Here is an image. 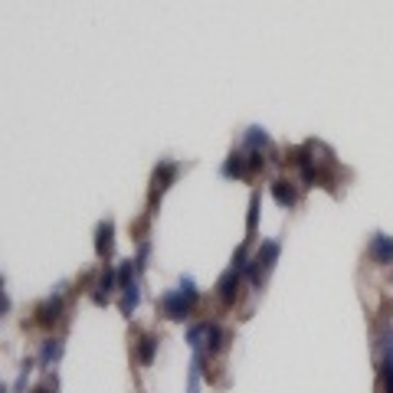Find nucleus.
<instances>
[{
	"mask_svg": "<svg viewBox=\"0 0 393 393\" xmlns=\"http://www.w3.org/2000/svg\"><path fill=\"white\" fill-rule=\"evenodd\" d=\"M197 305H200V288L193 279H181V286L158 298V311L168 321H187L197 311Z\"/></svg>",
	"mask_w": 393,
	"mask_h": 393,
	"instance_id": "nucleus-1",
	"label": "nucleus"
},
{
	"mask_svg": "<svg viewBox=\"0 0 393 393\" xmlns=\"http://www.w3.org/2000/svg\"><path fill=\"white\" fill-rule=\"evenodd\" d=\"M279 255H282V243L279 239H262V246L253 253L249 259V269H246V282L253 288H262L266 286V279L272 276V269H276Z\"/></svg>",
	"mask_w": 393,
	"mask_h": 393,
	"instance_id": "nucleus-2",
	"label": "nucleus"
},
{
	"mask_svg": "<svg viewBox=\"0 0 393 393\" xmlns=\"http://www.w3.org/2000/svg\"><path fill=\"white\" fill-rule=\"evenodd\" d=\"M177 174H181V164L177 161H158V168L151 174V191H148V213L158 210L161 197L170 191V184L177 181Z\"/></svg>",
	"mask_w": 393,
	"mask_h": 393,
	"instance_id": "nucleus-3",
	"label": "nucleus"
},
{
	"mask_svg": "<svg viewBox=\"0 0 393 393\" xmlns=\"http://www.w3.org/2000/svg\"><path fill=\"white\" fill-rule=\"evenodd\" d=\"M63 315H66V292H63V286H59L53 295H46L40 305H36V325H40V328H53V325L63 321Z\"/></svg>",
	"mask_w": 393,
	"mask_h": 393,
	"instance_id": "nucleus-4",
	"label": "nucleus"
},
{
	"mask_svg": "<svg viewBox=\"0 0 393 393\" xmlns=\"http://www.w3.org/2000/svg\"><path fill=\"white\" fill-rule=\"evenodd\" d=\"M243 282H246V272H239V269H226L223 276H220V282H216V298L223 302L226 309L230 305H236V298H239V288H243Z\"/></svg>",
	"mask_w": 393,
	"mask_h": 393,
	"instance_id": "nucleus-5",
	"label": "nucleus"
},
{
	"mask_svg": "<svg viewBox=\"0 0 393 393\" xmlns=\"http://www.w3.org/2000/svg\"><path fill=\"white\" fill-rule=\"evenodd\" d=\"M96 292H92V302H96L98 309L102 305H108L112 302V295H115L118 288H121V279H118V269H112V266H105L102 272H98V279H96Z\"/></svg>",
	"mask_w": 393,
	"mask_h": 393,
	"instance_id": "nucleus-6",
	"label": "nucleus"
},
{
	"mask_svg": "<svg viewBox=\"0 0 393 393\" xmlns=\"http://www.w3.org/2000/svg\"><path fill=\"white\" fill-rule=\"evenodd\" d=\"M269 193H272V200H276L282 210H292L298 203V197H302V193H298V184L286 181V177H279V181L269 184Z\"/></svg>",
	"mask_w": 393,
	"mask_h": 393,
	"instance_id": "nucleus-7",
	"label": "nucleus"
},
{
	"mask_svg": "<svg viewBox=\"0 0 393 393\" xmlns=\"http://www.w3.org/2000/svg\"><path fill=\"white\" fill-rule=\"evenodd\" d=\"M367 255H371L377 266H390V262H393V236L373 233L371 243H367Z\"/></svg>",
	"mask_w": 393,
	"mask_h": 393,
	"instance_id": "nucleus-8",
	"label": "nucleus"
},
{
	"mask_svg": "<svg viewBox=\"0 0 393 393\" xmlns=\"http://www.w3.org/2000/svg\"><path fill=\"white\" fill-rule=\"evenodd\" d=\"M96 255L98 259H112L115 255V223L102 220L96 226Z\"/></svg>",
	"mask_w": 393,
	"mask_h": 393,
	"instance_id": "nucleus-9",
	"label": "nucleus"
},
{
	"mask_svg": "<svg viewBox=\"0 0 393 393\" xmlns=\"http://www.w3.org/2000/svg\"><path fill=\"white\" fill-rule=\"evenodd\" d=\"M220 174L230 177V181H246V177H249V158H246V151H233V154L220 164Z\"/></svg>",
	"mask_w": 393,
	"mask_h": 393,
	"instance_id": "nucleus-10",
	"label": "nucleus"
},
{
	"mask_svg": "<svg viewBox=\"0 0 393 393\" xmlns=\"http://www.w3.org/2000/svg\"><path fill=\"white\" fill-rule=\"evenodd\" d=\"M138 305H141V288H138V279H135V282L121 286V302H118V309H121L125 318H131V315L138 311Z\"/></svg>",
	"mask_w": 393,
	"mask_h": 393,
	"instance_id": "nucleus-11",
	"label": "nucleus"
},
{
	"mask_svg": "<svg viewBox=\"0 0 393 393\" xmlns=\"http://www.w3.org/2000/svg\"><path fill=\"white\" fill-rule=\"evenodd\" d=\"M158 344H161L158 334H141V338H138V348H135V361H138L141 367H151L154 354H158Z\"/></svg>",
	"mask_w": 393,
	"mask_h": 393,
	"instance_id": "nucleus-12",
	"label": "nucleus"
},
{
	"mask_svg": "<svg viewBox=\"0 0 393 393\" xmlns=\"http://www.w3.org/2000/svg\"><path fill=\"white\" fill-rule=\"evenodd\" d=\"M63 341L59 338H46L43 341V348H40V364L43 367H56V364L63 361Z\"/></svg>",
	"mask_w": 393,
	"mask_h": 393,
	"instance_id": "nucleus-13",
	"label": "nucleus"
},
{
	"mask_svg": "<svg viewBox=\"0 0 393 393\" xmlns=\"http://www.w3.org/2000/svg\"><path fill=\"white\" fill-rule=\"evenodd\" d=\"M269 144H272V141H269L266 128L253 125L249 131H246V138H243V148H246V151H262V148H269Z\"/></svg>",
	"mask_w": 393,
	"mask_h": 393,
	"instance_id": "nucleus-14",
	"label": "nucleus"
},
{
	"mask_svg": "<svg viewBox=\"0 0 393 393\" xmlns=\"http://www.w3.org/2000/svg\"><path fill=\"white\" fill-rule=\"evenodd\" d=\"M380 348H383L380 367H390L393 371V328L390 325H383V331H380Z\"/></svg>",
	"mask_w": 393,
	"mask_h": 393,
	"instance_id": "nucleus-15",
	"label": "nucleus"
},
{
	"mask_svg": "<svg viewBox=\"0 0 393 393\" xmlns=\"http://www.w3.org/2000/svg\"><path fill=\"white\" fill-rule=\"evenodd\" d=\"M203 357L200 351H197V357H193V364H191V377H187V393H200V377H203Z\"/></svg>",
	"mask_w": 393,
	"mask_h": 393,
	"instance_id": "nucleus-16",
	"label": "nucleus"
},
{
	"mask_svg": "<svg viewBox=\"0 0 393 393\" xmlns=\"http://www.w3.org/2000/svg\"><path fill=\"white\" fill-rule=\"evenodd\" d=\"M255 226H259V193H253L249 197V216H246V239H253L255 236Z\"/></svg>",
	"mask_w": 393,
	"mask_h": 393,
	"instance_id": "nucleus-17",
	"label": "nucleus"
},
{
	"mask_svg": "<svg viewBox=\"0 0 393 393\" xmlns=\"http://www.w3.org/2000/svg\"><path fill=\"white\" fill-rule=\"evenodd\" d=\"M33 364H36V361H23L20 364V373H17V380H13V393H27V387H30Z\"/></svg>",
	"mask_w": 393,
	"mask_h": 393,
	"instance_id": "nucleus-18",
	"label": "nucleus"
},
{
	"mask_svg": "<svg viewBox=\"0 0 393 393\" xmlns=\"http://www.w3.org/2000/svg\"><path fill=\"white\" fill-rule=\"evenodd\" d=\"M30 393H56V380L40 383V387H36V390H30Z\"/></svg>",
	"mask_w": 393,
	"mask_h": 393,
	"instance_id": "nucleus-19",
	"label": "nucleus"
}]
</instances>
